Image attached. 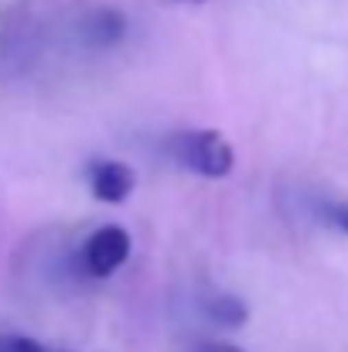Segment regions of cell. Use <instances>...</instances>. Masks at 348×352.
<instances>
[{
	"label": "cell",
	"instance_id": "cell-1",
	"mask_svg": "<svg viewBox=\"0 0 348 352\" xmlns=\"http://www.w3.org/2000/svg\"><path fill=\"white\" fill-rule=\"evenodd\" d=\"M174 157L202 178H226L235 164V151L219 130H188L171 140Z\"/></svg>",
	"mask_w": 348,
	"mask_h": 352
},
{
	"label": "cell",
	"instance_id": "cell-2",
	"mask_svg": "<svg viewBox=\"0 0 348 352\" xmlns=\"http://www.w3.org/2000/svg\"><path fill=\"white\" fill-rule=\"evenodd\" d=\"M130 260V233L123 226H100L82 246V263L93 277H110Z\"/></svg>",
	"mask_w": 348,
	"mask_h": 352
},
{
	"label": "cell",
	"instance_id": "cell-3",
	"mask_svg": "<svg viewBox=\"0 0 348 352\" xmlns=\"http://www.w3.org/2000/svg\"><path fill=\"white\" fill-rule=\"evenodd\" d=\"M89 188L100 202H110V206H119L133 195L137 188V171L123 161H96L89 168Z\"/></svg>",
	"mask_w": 348,
	"mask_h": 352
},
{
	"label": "cell",
	"instance_id": "cell-4",
	"mask_svg": "<svg viewBox=\"0 0 348 352\" xmlns=\"http://www.w3.org/2000/svg\"><path fill=\"white\" fill-rule=\"evenodd\" d=\"M209 315H212V322H219V325H226V329H239V325L249 322V308H246V301L235 298V294H216V298L209 301Z\"/></svg>",
	"mask_w": 348,
	"mask_h": 352
},
{
	"label": "cell",
	"instance_id": "cell-5",
	"mask_svg": "<svg viewBox=\"0 0 348 352\" xmlns=\"http://www.w3.org/2000/svg\"><path fill=\"white\" fill-rule=\"evenodd\" d=\"M123 31H126V24H123V14H116V10H103L89 21V38L96 45H113L123 38Z\"/></svg>",
	"mask_w": 348,
	"mask_h": 352
},
{
	"label": "cell",
	"instance_id": "cell-6",
	"mask_svg": "<svg viewBox=\"0 0 348 352\" xmlns=\"http://www.w3.org/2000/svg\"><path fill=\"white\" fill-rule=\"evenodd\" d=\"M0 352H48V349L38 346L34 339H24V336H0Z\"/></svg>",
	"mask_w": 348,
	"mask_h": 352
},
{
	"label": "cell",
	"instance_id": "cell-7",
	"mask_svg": "<svg viewBox=\"0 0 348 352\" xmlns=\"http://www.w3.org/2000/svg\"><path fill=\"white\" fill-rule=\"evenodd\" d=\"M325 216H328V223L335 226V230H342L348 236V202H332L328 209H325Z\"/></svg>",
	"mask_w": 348,
	"mask_h": 352
},
{
	"label": "cell",
	"instance_id": "cell-8",
	"mask_svg": "<svg viewBox=\"0 0 348 352\" xmlns=\"http://www.w3.org/2000/svg\"><path fill=\"white\" fill-rule=\"evenodd\" d=\"M198 352H246V349H239V346H229V342H205Z\"/></svg>",
	"mask_w": 348,
	"mask_h": 352
},
{
	"label": "cell",
	"instance_id": "cell-9",
	"mask_svg": "<svg viewBox=\"0 0 348 352\" xmlns=\"http://www.w3.org/2000/svg\"><path fill=\"white\" fill-rule=\"evenodd\" d=\"M181 3H205V0H181Z\"/></svg>",
	"mask_w": 348,
	"mask_h": 352
}]
</instances>
